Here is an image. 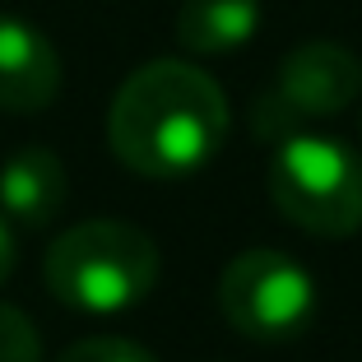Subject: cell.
Returning <instances> with one entry per match:
<instances>
[{"label": "cell", "instance_id": "8fae6325", "mask_svg": "<svg viewBox=\"0 0 362 362\" xmlns=\"http://www.w3.org/2000/svg\"><path fill=\"white\" fill-rule=\"evenodd\" d=\"M19 265V242H14V228H10V214L0 209V284L14 274Z\"/></svg>", "mask_w": 362, "mask_h": 362}, {"label": "cell", "instance_id": "7a4b0ae2", "mask_svg": "<svg viewBox=\"0 0 362 362\" xmlns=\"http://www.w3.org/2000/svg\"><path fill=\"white\" fill-rule=\"evenodd\" d=\"M158 246L144 228L121 218H88L47 246L42 274L61 307L79 316L135 311L158 284Z\"/></svg>", "mask_w": 362, "mask_h": 362}, {"label": "cell", "instance_id": "5b68a950", "mask_svg": "<svg viewBox=\"0 0 362 362\" xmlns=\"http://www.w3.org/2000/svg\"><path fill=\"white\" fill-rule=\"evenodd\" d=\"M362 93V61L339 42H302L279 61L274 84L256 103V130L284 139L320 117H339Z\"/></svg>", "mask_w": 362, "mask_h": 362}, {"label": "cell", "instance_id": "6da1fadb", "mask_svg": "<svg viewBox=\"0 0 362 362\" xmlns=\"http://www.w3.org/2000/svg\"><path fill=\"white\" fill-rule=\"evenodd\" d=\"M228 135L223 88L191 61H149L117 88L107 144L139 177H191Z\"/></svg>", "mask_w": 362, "mask_h": 362}, {"label": "cell", "instance_id": "30bf717a", "mask_svg": "<svg viewBox=\"0 0 362 362\" xmlns=\"http://www.w3.org/2000/svg\"><path fill=\"white\" fill-rule=\"evenodd\" d=\"M56 362H158L144 344L117 339V334H98V339H79L61 353Z\"/></svg>", "mask_w": 362, "mask_h": 362}, {"label": "cell", "instance_id": "3957f363", "mask_svg": "<svg viewBox=\"0 0 362 362\" xmlns=\"http://www.w3.org/2000/svg\"><path fill=\"white\" fill-rule=\"evenodd\" d=\"M269 195L302 233L353 237L362 228V158L344 139L302 126L274 144Z\"/></svg>", "mask_w": 362, "mask_h": 362}, {"label": "cell", "instance_id": "8992f818", "mask_svg": "<svg viewBox=\"0 0 362 362\" xmlns=\"http://www.w3.org/2000/svg\"><path fill=\"white\" fill-rule=\"evenodd\" d=\"M61 93V56L42 28L0 14V107L5 112H42Z\"/></svg>", "mask_w": 362, "mask_h": 362}, {"label": "cell", "instance_id": "52a82bcc", "mask_svg": "<svg viewBox=\"0 0 362 362\" xmlns=\"http://www.w3.org/2000/svg\"><path fill=\"white\" fill-rule=\"evenodd\" d=\"M65 195H70L65 163L42 144L10 153L0 168V209L19 228H47L65 209Z\"/></svg>", "mask_w": 362, "mask_h": 362}, {"label": "cell", "instance_id": "277c9868", "mask_svg": "<svg viewBox=\"0 0 362 362\" xmlns=\"http://www.w3.org/2000/svg\"><path fill=\"white\" fill-rule=\"evenodd\" d=\"M320 307L316 279L302 260L274 246H251L218 274V311L237 334L260 344H284L311 325Z\"/></svg>", "mask_w": 362, "mask_h": 362}, {"label": "cell", "instance_id": "9c48e42d", "mask_svg": "<svg viewBox=\"0 0 362 362\" xmlns=\"http://www.w3.org/2000/svg\"><path fill=\"white\" fill-rule=\"evenodd\" d=\"M0 362H42L37 325L10 302H0Z\"/></svg>", "mask_w": 362, "mask_h": 362}, {"label": "cell", "instance_id": "ba28073f", "mask_svg": "<svg viewBox=\"0 0 362 362\" xmlns=\"http://www.w3.org/2000/svg\"><path fill=\"white\" fill-rule=\"evenodd\" d=\"M260 0H181L177 42L195 56H223L256 37Z\"/></svg>", "mask_w": 362, "mask_h": 362}]
</instances>
